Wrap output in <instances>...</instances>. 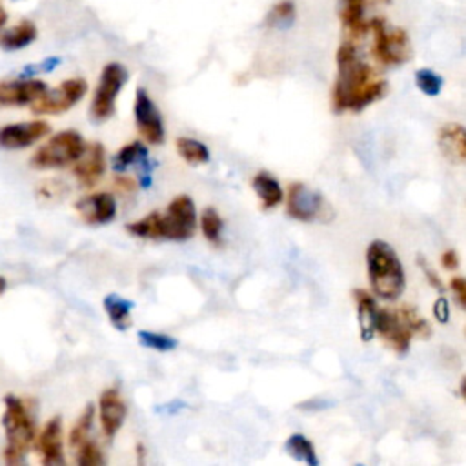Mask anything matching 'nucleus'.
I'll return each mask as SVG.
<instances>
[{"label": "nucleus", "instance_id": "nucleus-17", "mask_svg": "<svg viewBox=\"0 0 466 466\" xmlns=\"http://www.w3.org/2000/svg\"><path fill=\"white\" fill-rule=\"evenodd\" d=\"M36 451L42 457L44 464L56 466L64 464V442H62V419L51 417L38 437H35Z\"/></svg>", "mask_w": 466, "mask_h": 466}, {"label": "nucleus", "instance_id": "nucleus-32", "mask_svg": "<svg viewBox=\"0 0 466 466\" xmlns=\"http://www.w3.org/2000/svg\"><path fill=\"white\" fill-rule=\"evenodd\" d=\"M138 340L142 346L157 350V351H171L177 348V339L166 335V333H157V331H138Z\"/></svg>", "mask_w": 466, "mask_h": 466}, {"label": "nucleus", "instance_id": "nucleus-11", "mask_svg": "<svg viewBox=\"0 0 466 466\" xmlns=\"http://www.w3.org/2000/svg\"><path fill=\"white\" fill-rule=\"evenodd\" d=\"M133 111H135L137 129L146 138V142L162 144L164 137H166L162 115H160L157 104L153 102V98L149 96V93L144 87L137 89Z\"/></svg>", "mask_w": 466, "mask_h": 466}, {"label": "nucleus", "instance_id": "nucleus-18", "mask_svg": "<svg viewBox=\"0 0 466 466\" xmlns=\"http://www.w3.org/2000/svg\"><path fill=\"white\" fill-rule=\"evenodd\" d=\"M337 15L350 42H357L368 35L370 20L366 18V0H339Z\"/></svg>", "mask_w": 466, "mask_h": 466}, {"label": "nucleus", "instance_id": "nucleus-19", "mask_svg": "<svg viewBox=\"0 0 466 466\" xmlns=\"http://www.w3.org/2000/svg\"><path fill=\"white\" fill-rule=\"evenodd\" d=\"M439 147L451 162H466V127L457 122L444 124L439 129Z\"/></svg>", "mask_w": 466, "mask_h": 466}, {"label": "nucleus", "instance_id": "nucleus-12", "mask_svg": "<svg viewBox=\"0 0 466 466\" xmlns=\"http://www.w3.org/2000/svg\"><path fill=\"white\" fill-rule=\"evenodd\" d=\"M49 124L44 120L16 122L0 127V147L4 149H24L38 142L49 133Z\"/></svg>", "mask_w": 466, "mask_h": 466}, {"label": "nucleus", "instance_id": "nucleus-3", "mask_svg": "<svg viewBox=\"0 0 466 466\" xmlns=\"http://www.w3.org/2000/svg\"><path fill=\"white\" fill-rule=\"evenodd\" d=\"M430 331L431 329L426 319L410 304H404L395 309L391 308L377 309L375 333H379L380 339L395 353H406L413 335L428 337Z\"/></svg>", "mask_w": 466, "mask_h": 466}, {"label": "nucleus", "instance_id": "nucleus-4", "mask_svg": "<svg viewBox=\"0 0 466 466\" xmlns=\"http://www.w3.org/2000/svg\"><path fill=\"white\" fill-rule=\"evenodd\" d=\"M5 411L2 415V426L5 430L4 459L7 464L24 462L25 451L35 442V420L25 402L16 395H5Z\"/></svg>", "mask_w": 466, "mask_h": 466}, {"label": "nucleus", "instance_id": "nucleus-6", "mask_svg": "<svg viewBox=\"0 0 466 466\" xmlns=\"http://www.w3.org/2000/svg\"><path fill=\"white\" fill-rule=\"evenodd\" d=\"M84 149L86 142L82 135L73 129H66L53 135L44 146H40L29 164L35 169H60L73 164Z\"/></svg>", "mask_w": 466, "mask_h": 466}, {"label": "nucleus", "instance_id": "nucleus-30", "mask_svg": "<svg viewBox=\"0 0 466 466\" xmlns=\"http://www.w3.org/2000/svg\"><path fill=\"white\" fill-rule=\"evenodd\" d=\"M222 217L218 215V211L215 208H206L200 215V229L204 233V237L211 242V244H220L222 238Z\"/></svg>", "mask_w": 466, "mask_h": 466}, {"label": "nucleus", "instance_id": "nucleus-27", "mask_svg": "<svg viewBox=\"0 0 466 466\" xmlns=\"http://www.w3.org/2000/svg\"><path fill=\"white\" fill-rule=\"evenodd\" d=\"M147 160V147L142 142H129L126 144L113 158V167L115 171H124L126 167L146 162Z\"/></svg>", "mask_w": 466, "mask_h": 466}, {"label": "nucleus", "instance_id": "nucleus-25", "mask_svg": "<svg viewBox=\"0 0 466 466\" xmlns=\"http://www.w3.org/2000/svg\"><path fill=\"white\" fill-rule=\"evenodd\" d=\"M297 18V7L293 0H279L273 4L266 15V24L273 29H288L293 25Z\"/></svg>", "mask_w": 466, "mask_h": 466}, {"label": "nucleus", "instance_id": "nucleus-1", "mask_svg": "<svg viewBox=\"0 0 466 466\" xmlns=\"http://www.w3.org/2000/svg\"><path fill=\"white\" fill-rule=\"evenodd\" d=\"M335 62L337 76L331 104L337 113L362 111L386 95L388 82L359 56L353 42L346 40L339 46Z\"/></svg>", "mask_w": 466, "mask_h": 466}, {"label": "nucleus", "instance_id": "nucleus-39", "mask_svg": "<svg viewBox=\"0 0 466 466\" xmlns=\"http://www.w3.org/2000/svg\"><path fill=\"white\" fill-rule=\"evenodd\" d=\"M5 20H7V13L4 11V7H2V4H0V27L5 24Z\"/></svg>", "mask_w": 466, "mask_h": 466}, {"label": "nucleus", "instance_id": "nucleus-24", "mask_svg": "<svg viewBox=\"0 0 466 466\" xmlns=\"http://www.w3.org/2000/svg\"><path fill=\"white\" fill-rule=\"evenodd\" d=\"M284 451L291 459H295L299 462H304L308 466H317L319 464L313 442L302 433H291L284 442Z\"/></svg>", "mask_w": 466, "mask_h": 466}, {"label": "nucleus", "instance_id": "nucleus-26", "mask_svg": "<svg viewBox=\"0 0 466 466\" xmlns=\"http://www.w3.org/2000/svg\"><path fill=\"white\" fill-rule=\"evenodd\" d=\"M177 151L178 155L187 162V164H206L209 162V149L204 142L197 140V138H189V137H178L177 142Z\"/></svg>", "mask_w": 466, "mask_h": 466}, {"label": "nucleus", "instance_id": "nucleus-21", "mask_svg": "<svg viewBox=\"0 0 466 466\" xmlns=\"http://www.w3.org/2000/svg\"><path fill=\"white\" fill-rule=\"evenodd\" d=\"M251 186H253L255 193L258 195L262 206L268 209L277 208L284 200V191H282L279 180L271 173H266V171L257 173L251 180Z\"/></svg>", "mask_w": 466, "mask_h": 466}, {"label": "nucleus", "instance_id": "nucleus-23", "mask_svg": "<svg viewBox=\"0 0 466 466\" xmlns=\"http://www.w3.org/2000/svg\"><path fill=\"white\" fill-rule=\"evenodd\" d=\"M104 309L111 320V324L124 331L131 326V309H133V302L116 295V293H109L104 299Z\"/></svg>", "mask_w": 466, "mask_h": 466}, {"label": "nucleus", "instance_id": "nucleus-20", "mask_svg": "<svg viewBox=\"0 0 466 466\" xmlns=\"http://www.w3.org/2000/svg\"><path fill=\"white\" fill-rule=\"evenodd\" d=\"M36 25L29 20H22L20 24L9 27L0 35V47L5 51H18L27 47L36 40Z\"/></svg>", "mask_w": 466, "mask_h": 466}, {"label": "nucleus", "instance_id": "nucleus-9", "mask_svg": "<svg viewBox=\"0 0 466 466\" xmlns=\"http://www.w3.org/2000/svg\"><path fill=\"white\" fill-rule=\"evenodd\" d=\"M87 91L84 78H67L58 87L47 89L31 104V111L36 115H58L78 104Z\"/></svg>", "mask_w": 466, "mask_h": 466}, {"label": "nucleus", "instance_id": "nucleus-36", "mask_svg": "<svg viewBox=\"0 0 466 466\" xmlns=\"http://www.w3.org/2000/svg\"><path fill=\"white\" fill-rule=\"evenodd\" d=\"M115 186L124 193H131L137 187V182L127 175H116L115 177Z\"/></svg>", "mask_w": 466, "mask_h": 466}, {"label": "nucleus", "instance_id": "nucleus-41", "mask_svg": "<svg viewBox=\"0 0 466 466\" xmlns=\"http://www.w3.org/2000/svg\"><path fill=\"white\" fill-rule=\"evenodd\" d=\"M461 393H462V397H464V400H466V377H464L462 382H461Z\"/></svg>", "mask_w": 466, "mask_h": 466}, {"label": "nucleus", "instance_id": "nucleus-28", "mask_svg": "<svg viewBox=\"0 0 466 466\" xmlns=\"http://www.w3.org/2000/svg\"><path fill=\"white\" fill-rule=\"evenodd\" d=\"M126 231L140 238H160V211H153L140 220L126 224Z\"/></svg>", "mask_w": 466, "mask_h": 466}, {"label": "nucleus", "instance_id": "nucleus-13", "mask_svg": "<svg viewBox=\"0 0 466 466\" xmlns=\"http://www.w3.org/2000/svg\"><path fill=\"white\" fill-rule=\"evenodd\" d=\"M75 209L87 224H107L116 215V200L107 191H96L78 198Z\"/></svg>", "mask_w": 466, "mask_h": 466}, {"label": "nucleus", "instance_id": "nucleus-5", "mask_svg": "<svg viewBox=\"0 0 466 466\" xmlns=\"http://www.w3.org/2000/svg\"><path fill=\"white\" fill-rule=\"evenodd\" d=\"M368 33H371V56L380 66L395 67L411 58V42L402 27H390L384 18H371Z\"/></svg>", "mask_w": 466, "mask_h": 466}, {"label": "nucleus", "instance_id": "nucleus-2", "mask_svg": "<svg viewBox=\"0 0 466 466\" xmlns=\"http://www.w3.org/2000/svg\"><path fill=\"white\" fill-rule=\"evenodd\" d=\"M366 264L370 284L377 297L384 300L400 297L406 286V275L399 255L388 242L373 240L366 251Z\"/></svg>", "mask_w": 466, "mask_h": 466}, {"label": "nucleus", "instance_id": "nucleus-34", "mask_svg": "<svg viewBox=\"0 0 466 466\" xmlns=\"http://www.w3.org/2000/svg\"><path fill=\"white\" fill-rule=\"evenodd\" d=\"M450 289L455 300L466 309V277H453L450 280Z\"/></svg>", "mask_w": 466, "mask_h": 466}, {"label": "nucleus", "instance_id": "nucleus-22", "mask_svg": "<svg viewBox=\"0 0 466 466\" xmlns=\"http://www.w3.org/2000/svg\"><path fill=\"white\" fill-rule=\"evenodd\" d=\"M355 302H357V317H359L360 335L364 340H368L375 333V317H377L379 308L375 304V299L364 289H355Z\"/></svg>", "mask_w": 466, "mask_h": 466}, {"label": "nucleus", "instance_id": "nucleus-42", "mask_svg": "<svg viewBox=\"0 0 466 466\" xmlns=\"http://www.w3.org/2000/svg\"><path fill=\"white\" fill-rule=\"evenodd\" d=\"M380 2H390V0H380Z\"/></svg>", "mask_w": 466, "mask_h": 466}, {"label": "nucleus", "instance_id": "nucleus-33", "mask_svg": "<svg viewBox=\"0 0 466 466\" xmlns=\"http://www.w3.org/2000/svg\"><path fill=\"white\" fill-rule=\"evenodd\" d=\"M76 462L80 466H98L104 462L102 451L96 446L95 441H84L78 448H76Z\"/></svg>", "mask_w": 466, "mask_h": 466}, {"label": "nucleus", "instance_id": "nucleus-37", "mask_svg": "<svg viewBox=\"0 0 466 466\" xmlns=\"http://www.w3.org/2000/svg\"><path fill=\"white\" fill-rule=\"evenodd\" d=\"M441 264L444 269H455L459 266V257H457L455 249H446L441 255Z\"/></svg>", "mask_w": 466, "mask_h": 466}, {"label": "nucleus", "instance_id": "nucleus-15", "mask_svg": "<svg viewBox=\"0 0 466 466\" xmlns=\"http://www.w3.org/2000/svg\"><path fill=\"white\" fill-rule=\"evenodd\" d=\"M106 171V151L98 142L86 144L82 155L73 162V175L84 187H93Z\"/></svg>", "mask_w": 466, "mask_h": 466}, {"label": "nucleus", "instance_id": "nucleus-40", "mask_svg": "<svg viewBox=\"0 0 466 466\" xmlns=\"http://www.w3.org/2000/svg\"><path fill=\"white\" fill-rule=\"evenodd\" d=\"M5 288H7V280H5V277L0 275V295L5 291Z\"/></svg>", "mask_w": 466, "mask_h": 466}, {"label": "nucleus", "instance_id": "nucleus-29", "mask_svg": "<svg viewBox=\"0 0 466 466\" xmlns=\"http://www.w3.org/2000/svg\"><path fill=\"white\" fill-rule=\"evenodd\" d=\"M93 419H95V406L93 404H87L86 410L82 411V415L78 417L76 424L71 428L69 431V446L71 448H78L84 441L89 439V431H91V426H93Z\"/></svg>", "mask_w": 466, "mask_h": 466}, {"label": "nucleus", "instance_id": "nucleus-7", "mask_svg": "<svg viewBox=\"0 0 466 466\" xmlns=\"http://www.w3.org/2000/svg\"><path fill=\"white\" fill-rule=\"evenodd\" d=\"M197 229V209L187 195H177L160 213V238L187 240Z\"/></svg>", "mask_w": 466, "mask_h": 466}, {"label": "nucleus", "instance_id": "nucleus-14", "mask_svg": "<svg viewBox=\"0 0 466 466\" xmlns=\"http://www.w3.org/2000/svg\"><path fill=\"white\" fill-rule=\"evenodd\" d=\"M47 91L46 82L38 78H18L0 82V107L31 106L38 96Z\"/></svg>", "mask_w": 466, "mask_h": 466}, {"label": "nucleus", "instance_id": "nucleus-10", "mask_svg": "<svg viewBox=\"0 0 466 466\" xmlns=\"http://www.w3.org/2000/svg\"><path fill=\"white\" fill-rule=\"evenodd\" d=\"M328 204L322 195L302 182H293L288 187L286 211L291 218L300 222H313L320 217H326Z\"/></svg>", "mask_w": 466, "mask_h": 466}, {"label": "nucleus", "instance_id": "nucleus-35", "mask_svg": "<svg viewBox=\"0 0 466 466\" xmlns=\"http://www.w3.org/2000/svg\"><path fill=\"white\" fill-rule=\"evenodd\" d=\"M419 266H420V269H422V273L426 275V280L430 282V286H433L437 291H442L444 289V284H442V280H441V277L437 275V271L422 258V257H419Z\"/></svg>", "mask_w": 466, "mask_h": 466}, {"label": "nucleus", "instance_id": "nucleus-38", "mask_svg": "<svg viewBox=\"0 0 466 466\" xmlns=\"http://www.w3.org/2000/svg\"><path fill=\"white\" fill-rule=\"evenodd\" d=\"M433 311H435V317H437L441 322H446V320H448V304H446L444 299H439V300L435 302Z\"/></svg>", "mask_w": 466, "mask_h": 466}, {"label": "nucleus", "instance_id": "nucleus-31", "mask_svg": "<svg viewBox=\"0 0 466 466\" xmlns=\"http://www.w3.org/2000/svg\"><path fill=\"white\" fill-rule=\"evenodd\" d=\"M415 86L424 95L437 96L442 91L444 78L439 73H435L433 69H430V67H420V69L415 71Z\"/></svg>", "mask_w": 466, "mask_h": 466}, {"label": "nucleus", "instance_id": "nucleus-8", "mask_svg": "<svg viewBox=\"0 0 466 466\" xmlns=\"http://www.w3.org/2000/svg\"><path fill=\"white\" fill-rule=\"evenodd\" d=\"M126 82L127 69L120 62L104 66L91 102V115L95 120H107L115 113V100Z\"/></svg>", "mask_w": 466, "mask_h": 466}, {"label": "nucleus", "instance_id": "nucleus-16", "mask_svg": "<svg viewBox=\"0 0 466 466\" xmlns=\"http://www.w3.org/2000/svg\"><path fill=\"white\" fill-rule=\"evenodd\" d=\"M98 413H100V424H102L104 435L107 439L115 437L116 431L122 428L126 415H127L126 402L122 400L116 388H107L100 393Z\"/></svg>", "mask_w": 466, "mask_h": 466}]
</instances>
